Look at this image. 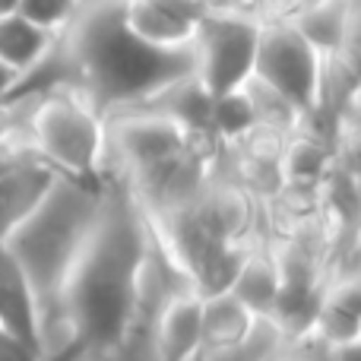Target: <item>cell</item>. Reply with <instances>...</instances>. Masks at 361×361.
<instances>
[{
    "instance_id": "obj_1",
    "label": "cell",
    "mask_w": 361,
    "mask_h": 361,
    "mask_svg": "<svg viewBox=\"0 0 361 361\" xmlns=\"http://www.w3.org/2000/svg\"><path fill=\"white\" fill-rule=\"evenodd\" d=\"M146 247V212L121 180L105 178L99 219L63 282L57 326L44 343V358L61 355L70 345L127 349L137 317V288Z\"/></svg>"
},
{
    "instance_id": "obj_2",
    "label": "cell",
    "mask_w": 361,
    "mask_h": 361,
    "mask_svg": "<svg viewBox=\"0 0 361 361\" xmlns=\"http://www.w3.org/2000/svg\"><path fill=\"white\" fill-rule=\"evenodd\" d=\"M102 184L80 178L57 175L44 197L32 206V212L10 231L4 247L25 273L38 301V343L51 339L57 326V301L63 282L73 269L76 257L89 241L95 219L102 209Z\"/></svg>"
},
{
    "instance_id": "obj_3",
    "label": "cell",
    "mask_w": 361,
    "mask_h": 361,
    "mask_svg": "<svg viewBox=\"0 0 361 361\" xmlns=\"http://www.w3.org/2000/svg\"><path fill=\"white\" fill-rule=\"evenodd\" d=\"M19 95H29L25 140L32 156L57 175L99 184L105 169V114L89 95L70 82Z\"/></svg>"
},
{
    "instance_id": "obj_4",
    "label": "cell",
    "mask_w": 361,
    "mask_h": 361,
    "mask_svg": "<svg viewBox=\"0 0 361 361\" xmlns=\"http://www.w3.org/2000/svg\"><path fill=\"white\" fill-rule=\"evenodd\" d=\"M326 61L298 35L295 25H260L254 76L282 92L301 111L324 105Z\"/></svg>"
},
{
    "instance_id": "obj_5",
    "label": "cell",
    "mask_w": 361,
    "mask_h": 361,
    "mask_svg": "<svg viewBox=\"0 0 361 361\" xmlns=\"http://www.w3.org/2000/svg\"><path fill=\"white\" fill-rule=\"evenodd\" d=\"M257 42H260V23L250 16L216 13L203 19L193 42V70L212 95L238 89L247 76H254Z\"/></svg>"
},
{
    "instance_id": "obj_6",
    "label": "cell",
    "mask_w": 361,
    "mask_h": 361,
    "mask_svg": "<svg viewBox=\"0 0 361 361\" xmlns=\"http://www.w3.org/2000/svg\"><path fill=\"white\" fill-rule=\"evenodd\" d=\"M206 13L200 0H121V23L137 42L162 54L193 57Z\"/></svg>"
},
{
    "instance_id": "obj_7",
    "label": "cell",
    "mask_w": 361,
    "mask_h": 361,
    "mask_svg": "<svg viewBox=\"0 0 361 361\" xmlns=\"http://www.w3.org/2000/svg\"><path fill=\"white\" fill-rule=\"evenodd\" d=\"M212 102H216V95L209 92V86L190 67L184 73L165 80L162 86L152 89L137 105L152 108V111L171 118L178 127H184L193 137V133H212Z\"/></svg>"
},
{
    "instance_id": "obj_8",
    "label": "cell",
    "mask_w": 361,
    "mask_h": 361,
    "mask_svg": "<svg viewBox=\"0 0 361 361\" xmlns=\"http://www.w3.org/2000/svg\"><path fill=\"white\" fill-rule=\"evenodd\" d=\"M54 178H57V171L48 169L38 156L19 159L13 169H6L0 175V244L29 216L32 206L44 197V190L51 187Z\"/></svg>"
},
{
    "instance_id": "obj_9",
    "label": "cell",
    "mask_w": 361,
    "mask_h": 361,
    "mask_svg": "<svg viewBox=\"0 0 361 361\" xmlns=\"http://www.w3.org/2000/svg\"><path fill=\"white\" fill-rule=\"evenodd\" d=\"M57 42H61V35H51L19 13L0 16V63L10 67L19 76V82L35 73L54 54Z\"/></svg>"
},
{
    "instance_id": "obj_10",
    "label": "cell",
    "mask_w": 361,
    "mask_h": 361,
    "mask_svg": "<svg viewBox=\"0 0 361 361\" xmlns=\"http://www.w3.org/2000/svg\"><path fill=\"white\" fill-rule=\"evenodd\" d=\"M0 326L42 349L35 292H32L25 273L19 269V263L13 260L4 244H0Z\"/></svg>"
},
{
    "instance_id": "obj_11",
    "label": "cell",
    "mask_w": 361,
    "mask_h": 361,
    "mask_svg": "<svg viewBox=\"0 0 361 361\" xmlns=\"http://www.w3.org/2000/svg\"><path fill=\"white\" fill-rule=\"evenodd\" d=\"M336 171V146L324 143L317 137H307L301 130H292L279 156L282 187H305L320 190L324 180Z\"/></svg>"
},
{
    "instance_id": "obj_12",
    "label": "cell",
    "mask_w": 361,
    "mask_h": 361,
    "mask_svg": "<svg viewBox=\"0 0 361 361\" xmlns=\"http://www.w3.org/2000/svg\"><path fill=\"white\" fill-rule=\"evenodd\" d=\"M260 314H254L250 307H244L235 295L225 292H209L200 295V339L203 349H222V345L238 343L241 336H247L254 320Z\"/></svg>"
},
{
    "instance_id": "obj_13",
    "label": "cell",
    "mask_w": 361,
    "mask_h": 361,
    "mask_svg": "<svg viewBox=\"0 0 361 361\" xmlns=\"http://www.w3.org/2000/svg\"><path fill=\"white\" fill-rule=\"evenodd\" d=\"M228 292L235 295L244 307H250L254 314L273 311L276 292H279V273H276V260H273V254H269L267 238L247 247V254H244Z\"/></svg>"
},
{
    "instance_id": "obj_14",
    "label": "cell",
    "mask_w": 361,
    "mask_h": 361,
    "mask_svg": "<svg viewBox=\"0 0 361 361\" xmlns=\"http://www.w3.org/2000/svg\"><path fill=\"white\" fill-rule=\"evenodd\" d=\"M349 13H352V0H317L292 25L324 61H330V57L339 54V48L345 42Z\"/></svg>"
},
{
    "instance_id": "obj_15",
    "label": "cell",
    "mask_w": 361,
    "mask_h": 361,
    "mask_svg": "<svg viewBox=\"0 0 361 361\" xmlns=\"http://www.w3.org/2000/svg\"><path fill=\"white\" fill-rule=\"evenodd\" d=\"M286 345H288V336L267 317V314H260V317L254 320L247 336H241L231 345H222V349L200 352L197 361H276Z\"/></svg>"
},
{
    "instance_id": "obj_16",
    "label": "cell",
    "mask_w": 361,
    "mask_h": 361,
    "mask_svg": "<svg viewBox=\"0 0 361 361\" xmlns=\"http://www.w3.org/2000/svg\"><path fill=\"white\" fill-rule=\"evenodd\" d=\"M305 336H314L326 349L345 345L361 336V314L345 298H339L333 288H324V298H320L317 314L311 320V330Z\"/></svg>"
},
{
    "instance_id": "obj_17",
    "label": "cell",
    "mask_w": 361,
    "mask_h": 361,
    "mask_svg": "<svg viewBox=\"0 0 361 361\" xmlns=\"http://www.w3.org/2000/svg\"><path fill=\"white\" fill-rule=\"evenodd\" d=\"M254 127H260V124H257L254 105H250L244 86L216 95V102H212V137H216L225 149L241 143Z\"/></svg>"
},
{
    "instance_id": "obj_18",
    "label": "cell",
    "mask_w": 361,
    "mask_h": 361,
    "mask_svg": "<svg viewBox=\"0 0 361 361\" xmlns=\"http://www.w3.org/2000/svg\"><path fill=\"white\" fill-rule=\"evenodd\" d=\"M241 86H244V92H247L250 105H254L257 124H260V127L282 130V133H292L295 127H298L301 108L292 105V102H288L282 92H276L269 82H263L260 76H247Z\"/></svg>"
},
{
    "instance_id": "obj_19",
    "label": "cell",
    "mask_w": 361,
    "mask_h": 361,
    "mask_svg": "<svg viewBox=\"0 0 361 361\" xmlns=\"http://www.w3.org/2000/svg\"><path fill=\"white\" fill-rule=\"evenodd\" d=\"M80 10H82L80 0H19L16 6L19 16L42 25L51 35H63L73 25V19L80 16Z\"/></svg>"
},
{
    "instance_id": "obj_20",
    "label": "cell",
    "mask_w": 361,
    "mask_h": 361,
    "mask_svg": "<svg viewBox=\"0 0 361 361\" xmlns=\"http://www.w3.org/2000/svg\"><path fill=\"white\" fill-rule=\"evenodd\" d=\"M317 0H260L254 19L260 25H292Z\"/></svg>"
},
{
    "instance_id": "obj_21",
    "label": "cell",
    "mask_w": 361,
    "mask_h": 361,
    "mask_svg": "<svg viewBox=\"0 0 361 361\" xmlns=\"http://www.w3.org/2000/svg\"><path fill=\"white\" fill-rule=\"evenodd\" d=\"M276 361H333V349H326L314 336H298L282 349V355Z\"/></svg>"
},
{
    "instance_id": "obj_22",
    "label": "cell",
    "mask_w": 361,
    "mask_h": 361,
    "mask_svg": "<svg viewBox=\"0 0 361 361\" xmlns=\"http://www.w3.org/2000/svg\"><path fill=\"white\" fill-rule=\"evenodd\" d=\"M0 361H44L42 349L0 326Z\"/></svg>"
},
{
    "instance_id": "obj_23",
    "label": "cell",
    "mask_w": 361,
    "mask_h": 361,
    "mask_svg": "<svg viewBox=\"0 0 361 361\" xmlns=\"http://www.w3.org/2000/svg\"><path fill=\"white\" fill-rule=\"evenodd\" d=\"M44 361H127V355L114 349H99V345H70L67 352Z\"/></svg>"
},
{
    "instance_id": "obj_24",
    "label": "cell",
    "mask_w": 361,
    "mask_h": 361,
    "mask_svg": "<svg viewBox=\"0 0 361 361\" xmlns=\"http://www.w3.org/2000/svg\"><path fill=\"white\" fill-rule=\"evenodd\" d=\"M333 361H361V336L333 349Z\"/></svg>"
},
{
    "instance_id": "obj_25",
    "label": "cell",
    "mask_w": 361,
    "mask_h": 361,
    "mask_svg": "<svg viewBox=\"0 0 361 361\" xmlns=\"http://www.w3.org/2000/svg\"><path fill=\"white\" fill-rule=\"evenodd\" d=\"M16 86H19V76L13 73L10 67H4V63H0V102L10 99V95L16 92Z\"/></svg>"
},
{
    "instance_id": "obj_26",
    "label": "cell",
    "mask_w": 361,
    "mask_h": 361,
    "mask_svg": "<svg viewBox=\"0 0 361 361\" xmlns=\"http://www.w3.org/2000/svg\"><path fill=\"white\" fill-rule=\"evenodd\" d=\"M25 156H32V152L29 149H0V175H4L6 169H13V165Z\"/></svg>"
},
{
    "instance_id": "obj_27",
    "label": "cell",
    "mask_w": 361,
    "mask_h": 361,
    "mask_svg": "<svg viewBox=\"0 0 361 361\" xmlns=\"http://www.w3.org/2000/svg\"><path fill=\"white\" fill-rule=\"evenodd\" d=\"M19 0H0V16H10V13H16Z\"/></svg>"
}]
</instances>
